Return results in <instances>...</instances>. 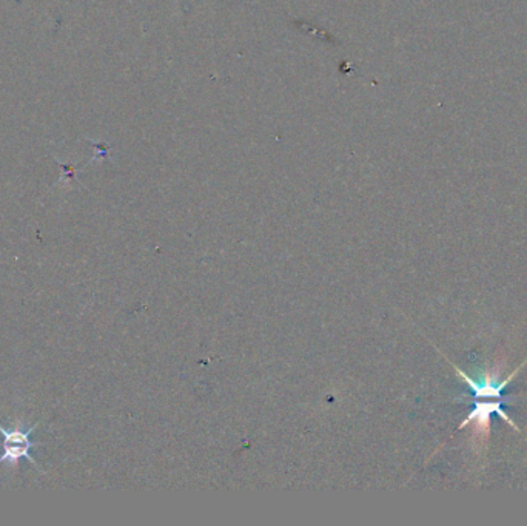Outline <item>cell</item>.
<instances>
[{"mask_svg":"<svg viewBox=\"0 0 527 526\" xmlns=\"http://www.w3.org/2000/svg\"><path fill=\"white\" fill-rule=\"evenodd\" d=\"M39 425H34L29 427L28 431H23L21 427H11V429H7L0 425V434L3 436V454L0 457V463H8L10 466H17L21 458H28L29 463L39 471V473H44L39 468L38 462L34 460L33 455L29 454V451L33 448H38L40 443H34L29 440V436L38 429Z\"/></svg>","mask_w":527,"mask_h":526,"instance_id":"6da1fadb","label":"cell"}]
</instances>
